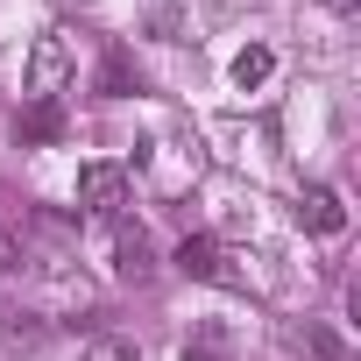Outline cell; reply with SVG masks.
Returning <instances> with one entry per match:
<instances>
[{
    "mask_svg": "<svg viewBox=\"0 0 361 361\" xmlns=\"http://www.w3.org/2000/svg\"><path fill=\"white\" fill-rule=\"evenodd\" d=\"M114 269H121V283H149L156 276V241H149V227L142 220H114Z\"/></svg>",
    "mask_w": 361,
    "mask_h": 361,
    "instance_id": "cell-4",
    "label": "cell"
},
{
    "mask_svg": "<svg viewBox=\"0 0 361 361\" xmlns=\"http://www.w3.org/2000/svg\"><path fill=\"white\" fill-rule=\"evenodd\" d=\"M22 135H36V142H50V135H64V114H57V106H29V121H22Z\"/></svg>",
    "mask_w": 361,
    "mask_h": 361,
    "instance_id": "cell-10",
    "label": "cell"
},
{
    "mask_svg": "<svg viewBox=\"0 0 361 361\" xmlns=\"http://www.w3.org/2000/svg\"><path fill=\"white\" fill-rule=\"evenodd\" d=\"M99 85H106V92H114V99H121V92H128V57H121V50H114V57H106V71H99Z\"/></svg>",
    "mask_w": 361,
    "mask_h": 361,
    "instance_id": "cell-11",
    "label": "cell"
},
{
    "mask_svg": "<svg viewBox=\"0 0 361 361\" xmlns=\"http://www.w3.org/2000/svg\"><path fill=\"white\" fill-rule=\"evenodd\" d=\"M269 71H276V50H269V43H248V50L234 57V85H241V92H255Z\"/></svg>",
    "mask_w": 361,
    "mask_h": 361,
    "instance_id": "cell-8",
    "label": "cell"
},
{
    "mask_svg": "<svg viewBox=\"0 0 361 361\" xmlns=\"http://www.w3.org/2000/svg\"><path fill=\"white\" fill-rule=\"evenodd\" d=\"M78 361H142V347H135V340H128V333H92V340H85V354H78Z\"/></svg>",
    "mask_w": 361,
    "mask_h": 361,
    "instance_id": "cell-9",
    "label": "cell"
},
{
    "mask_svg": "<svg viewBox=\"0 0 361 361\" xmlns=\"http://www.w3.org/2000/svg\"><path fill=\"white\" fill-rule=\"evenodd\" d=\"M298 227H305V234H340V227H347L340 192H333V185H305V199H298Z\"/></svg>",
    "mask_w": 361,
    "mask_h": 361,
    "instance_id": "cell-5",
    "label": "cell"
},
{
    "mask_svg": "<svg viewBox=\"0 0 361 361\" xmlns=\"http://www.w3.org/2000/svg\"><path fill=\"white\" fill-rule=\"evenodd\" d=\"M128 192H135V177H128L121 163H85V170H78V206L99 213V220H121V213H128Z\"/></svg>",
    "mask_w": 361,
    "mask_h": 361,
    "instance_id": "cell-3",
    "label": "cell"
},
{
    "mask_svg": "<svg viewBox=\"0 0 361 361\" xmlns=\"http://www.w3.org/2000/svg\"><path fill=\"white\" fill-rule=\"evenodd\" d=\"M36 333H43V326H36L29 312H15V319H8V340H15V347H22V340H36Z\"/></svg>",
    "mask_w": 361,
    "mask_h": 361,
    "instance_id": "cell-12",
    "label": "cell"
},
{
    "mask_svg": "<svg viewBox=\"0 0 361 361\" xmlns=\"http://www.w3.org/2000/svg\"><path fill=\"white\" fill-rule=\"evenodd\" d=\"M177 269H185L192 283H220V290H241V283H248L213 234H185V241H177Z\"/></svg>",
    "mask_w": 361,
    "mask_h": 361,
    "instance_id": "cell-2",
    "label": "cell"
},
{
    "mask_svg": "<svg viewBox=\"0 0 361 361\" xmlns=\"http://www.w3.org/2000/svg\"><path fill=\"white\" fill-rule=\"evenodd\" d=\"M15 262H22V248H15V234H8V227H0V276H8Z\"/></svg>",
    "mask_w": 361,
    "mask_h": 361,
    "instance_id": "cell-13",
    "label": "cell"
},
{
    "mask_svg": "<svg viewBox=\"0 0 361 361\" xmlns=\"http://www.w3.org/2000/svg\"><path fill=\"white\" fill-rule=\"evenodd\" d=\"M8 220H15V192H8V185H0V227H8Z\"/></svg>",
    "mask_w": 361,
    "mask_h": 361,
    "instance_id": "cell-14",
    "label": "cell"
},
{
    "mask_svg": "<svg viewBox=\"0 0 361 361\" xmlns=\"http://www.w3.org/2000/svg\"><path fill=\"white\" fill-rule=\"evenodd\" d=\"M326 8H340V15H354V0H326Z\"/></svg>",
    "mask_w": 361,
    "mask_h": 361,
    "instance_id": "cell-15",
    "label": "cell"
},
{
    "mask_svg": "<svg viewBox=\"0 0 361 361\" xmlns=\"http://www.w3.org/2000/svg\"><path fill=\"white\" fill-rule=\"evenodd\" d=\"M290 347H298V354H312V361H354V347H347L333 326H319V319H305V326L290 333Z\"/></svg>",
    "mask_w": 361,
    "mask_h": 361,
    "instance_id": "cell-7",
    "label": "cell"
},
{
    "mask_svg": "<svg viewBox=\"0 0 361 361\" xmlns=\"http://www.w3.org/2000/svg\"><path fill=\"white\" fill-rule=\"evenodd\" d=\"M177 361H234V333L220 326V319H199L192 326V340H185V354Z\"/></svg>",
    "mask_w": 361,
    "mask_h": 361,
    "instance_id": "cell-6",
    "label": "cell"
},
{
    "mask_svg": "<svg viewBox=\"0 0 361 361\" xmlns=\"http://www.w3.org/2000/svg\"><path fill=\"white\" fill-rule=\"evenodd\" d=\"M71 71H78V57H71V36H64V29L36 36V50H29V71H22V92H29V106H57V99H64V85H71Z\"/></svg>",
    "mask_w": 361,
    "mask_h": 361,
    "instance_id": "cell-1",
    "label": "cell"
}]
</instances>
